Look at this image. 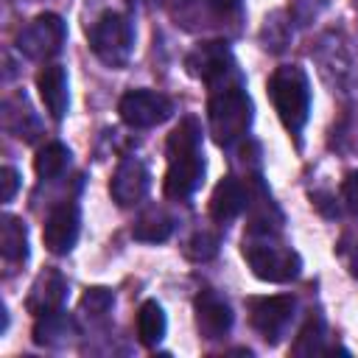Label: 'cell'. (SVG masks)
<instances>
[{"instance_id":"1","label":"cell","mask_w":358,"mask_h":358,"mask_svg":"<svg viewBox=\"0 0 358 358\" xmlns=\"http://www.w3.org/2000/svg\"><path fill=\"white\" fill-rule=\"evenodd\" d=\"M168 171L162 190L168 199H187L199 190L204 179V157H201V126L196 117H182L165 143Z\"/></svg>"},{"instance_id":"2","label":"cell","mask_w":358,"mask_h":358,"mask_svg":"<svg viewBox=\"0 0 358 358\" xmlns=\"http://www.w3.org/2000/svg\"><path fill=\"white\" fill-rule=\"evenodd\" d=\"M207 120H210V134L218 145L229 148L238 143L249 123H252V101L238 78H224L213 87L210 101H207Z\"/></svg>"},{"instance_id":"3","label":"cell","mask_w":358,"mask_h":358,"mask_svg":"<svg viewBox=\"0 0 358 358\" xmlns=\"http://www.w3.org/2000/svg\"><path fill=\"white\" fill-rule=\"evenodd\" d=\"M243 257L252 266L257 280L266 282H288L299 277L302 260L291 246H282L268 235L266 227L252 224L249 232L243 235Z\"/></svg>"},{"instance_id":"4","label":"cell","mask_w":358,"mask_h":358,"mask_svg":"<svg viewBox=\"0 0 358 358\" xmlns=\"http://www.w3.org/2000/svg\"><path fill=\"white\" fill-rule=\"evenodd\" d=\"M268 98L274 103L277 117L291 134H299L310 115V84L302 67L282 64L268 78Z\"/></svg>"},{"instance_id":"5","label":"cell","mask_w":358,"mask_h":358,"mask_svg":"<svg viewBox=\"0 0 358 358\" xmlns=\"http://www.w3.org/2000/svg\"><path fill=\"white\" fill-rule=\"evenodd\" d=\"M90 48L106 67H123L134 48L131 22L117 11H103L90 28Z\"/></svg>"},{"instance_id":"6","label":"cell","mask_w":358,"mask_h":358,"mask_svg":"<svg viewBox=\"0 0 358 358\" xmlns=\"http://www.w3.org/2000/svg\"><path fill=\"white\" fill-rule=\"evenodd\" d=\"M64 36H67V28L59 14H39L17 34L14 45L22 56H28L34 62H45L62 50Z\"/></svg>"},{"instance_id":"7","label":"cell","mask_w":358,"mask_h":358,"mask_svg":"<svg viewBox=\"0 0 358 358\" xmlns=\"http://www.w3.org/2000/svg\"><path fill=\"white\" fill-rule=\"evenodd\" d=\"M120 120L131 129H151L173 115V101L157 90H131L117 103Z\"/></svg>"},{"instance_id":"8","label":"cell","mask_w":358,"mask_h":358,"mask_svg":"<svg viewBox=\"0 0 358 358\" xmlns=\"http://www.w3.org/2000/svg\"><path fill=\"white\" fill-rule=\"evenodd\" d=\"M294 308H296V302L291 294L255 296V299H249V322L268 344H277L294 316Z\"/></svg>"},{"instance_id":"9","label":"cell","mask_w":358,"mask_h":358,"mask_svg":"<svg viewBox=\"0 0 358 358\" xmlns=\"http://www.w3.org/2000/svg\"><path fill=\"white\" fill-rule=\"evenodd\" d=\"M185 67H187V73H190L193 78L204 81L207 87H215L218 81H224V78L232 73L235 62H232L229 45L221 42V39H215V42H199V45L187 53Z\"/></svg>"},{"instance_id":"10","label":"cell","mask_w":358,"mask_h":358,"mask_svg":"<svg viewBox=\"0 0 358 358\" xmlns=\"http://www.w3.org/2000/svg\"><path fill=\"white\" fill-rule=\"evenodd\" d=\"M78 232H81V213H78V204H76V201H59V204L48 213L45 227H42L45 249L53 252V255H67V252L76 246Z\"/></svg>"},{"instance_id":"11","label":"cell","mask_w":358,"mask_h":358,"mask_svg":"<svg viewBox=\"0 0 358 358\" xmlns=\"http://www.w3.org/2000/svg\"><path fill=\"white\" fill-rule=\"evenodd\" d=\"M193 310H196V327H199V333L204 338H210V341L227 336L229 327H232V319H235L232 316V308L227 305V299H221L210 288H204V291L196 294Z\"/></svg>"},{"instance_id":"12","label":"cell","mask_w":358,"mask_h":358,"mask_svg":"<svg viewBox=\"0 0 358 358\" xmlns=\"http://www.w3.org/2000/svg\"><path fill=\"white\" fill-rule=\"evenodd\" d=\"M148 182H151L148 168H145L140 159L126 157V159L115 168V173H112L109 193H112V199H115L120 207H131V204L143 201V196L148 193Z\"/></svg>"},{"instance_id":"13","label":"cell","mask_w":358,"mask_h":358,"mask_svg":"<svg viewBox=\"0 0 358 358\" xmlns=\"http://www.w3.org/2000/svg\"><path fill=\"white\" fill-rule=\"evenodd\" d=\"M64 296H67V280L62 277V271L59 268H45L34 280V285L28 291V299H25V308L34 316H45V313L62 310Z\"/></svg>"},{"instance_id":"14","label":"cell","mask_w":358,"mask_h":358,"mask_svg":"<svg viewBox=\"0 0 358 358\" xmlns=\"http://www.w3.org/2000/svg\"><path fill=\"white\" fill-rule=\"evenodd\" d=\"M36 90H39V98H42L48 115H50L53 120H62L64 112H67V103H70L64 67H62V64H45V67L36 73Z\"/></svg>"},{"instance_id":"15","label":"cell","mask_w":358,"mask_h":358,"mask_svg":"<svg viewBox=\"0 0 358 358\" xmlns=\"http://www.w3.org/2000/svg\"><path fill=\"white\" fill-rule=\"evenodd\" d=\"M246 207V187L235 176H224L210 196V218L218 224L235 221Z\"/></svg>"},{"instance_id":"16","label":"cell","mask_w":358,"mask_h":358,"mask_svg":"<svg viewBox=\"0 0 358 358\" xmlns=\"http://www.w3.org/2000/svg\"><path fill=\"white\" fill-rule=\"evenodd\" d=\"M73 333H76V324H73V319H70L64 310H53V313L36 316L34 341H36L39 347H59V344H64Z\"/></svg>"},{"instance_id":"17","label":"cell","mask_w":358,"mask_h":358,"mask_svg":"<svg viewBox=\"0 0 358 358\" xmlns=\"http://www.w3.org/2000/svg\"><path fill=\"white\" fill-rule=\"evenodd\" d=\"M0 252L8 263H20L28 257V232L22 218L8 213L0 218Z\"/></svg>"},{"instance_id":"18","label":"cell","mask_w":358,"mask_h":358,"mask_svg":"<svg viewBox=\"0 0 358 358\" xmlns=\"http://www.w3.org/2000/svg\"><path fill=\"white\" fill-rule=\"evenodd\" d=\"M165 327H168V322H165L162 305L157 299H145L137 310V338H140V344L157 347L165 338Z\"/></svg>"},{"instance_id":"19","label":"cell","mask_w":358,"mask_h":358,"mask_svg":"<svg viewBox=\"0 0 358 358\" xmlns=\"http://www.w3.org/2000/svg\"><path fill=\"white\" fill-rule=\"evenodd\" d=\"M67 165H70V151L62 143H48L34 157V171L39 179H56L67 171Z\"/></svg>"},{"instance_id":"20","label":"cell","mask_w":358,"mask_h":358,"mask_svg":"<svg viewBox=\"0 0 358 358\" xmlns=\"http://www.w3.org/2000/svg\"><path fill=\"white\" fill-rule=\"evenodd\" d=\"M171 232H173V221H171L165 213H157V210L145 213V215L131 227V235H134L137 241H145V243H162V241L171 238Z\"/></svg>"},{"instance_id":"21","label":"cell","mask_w":358,"mask_h":358,"mask_svg":"<svg viewBox=\"0 0 358 358\" xmlns=\"http://www.w3.org/2000/svg\"><path fill=\"white\" fill-rule=\"evenodd\" d=\"M322 341H324V322H322L319 316H310V319L302 324V330H299V336H296L291 352H294V355H316V352L324 350Z\"/></svg>"},{"instance_id":"22","label":"cell","mask_w":358,"mask_h":358,"mask_svg":"<svg viewBox=\"0 0 358 358\" xmlns=\"http://www.w3.org/2000/svg\"><path fill=\"white\" fill-rule=\"evenodd\" d=\"M115 302V294L103 285H95V288H87L84 296H81V310L90 313V316H103Z\"/></svg>"},{"instance_id":"23","label":"cell","mask_w":358,"mask_h":358,"mask_svg":"<svg viewBox=\"0 0 358 358\" xmlns=\"http://www.w3.org/2000/svg\"><path fill=\"white\" fill-rule=\"evenodd\" d=\"M215 252H218V238L210 232H196L185 246V255L190 260H210Z\"/></svg>"},{"instance_id":"24","label":"cell","mask_w":358,"mask_h":358,"mask_svg":"<svg viewBox=\"0 0 358 358\" xmlns=\"http://www.w3.org/2000/svg\"><path fill=\"white\" fill-rule=\"evenodd\" d=\"M341 199H344L347 210L358 215V171H350L344 176V182H341Z\"/></svg>"},{"instance_id":"25","label":"cell","mask_w":358,"mask_h":358,"mask_svg":"<svg viewBox=\"0 0 358 358\" xmlns=\"http://www.w3.org/2000/svg\"><path fill=\"white\" fill-rule=\"evenodd\" d=\"M0 185H3V193H0V199L8 204V201L14 199V193H17V187H20V173H17L11 165H6V168L0 171Z\"/></svg>"},{"instance_id":"26","label":"cell","mask_w":358,"mask_h":358,"mask_svg":"<svg viewBox=\"0 0 358 358\" xmlns=\"http://www.w3.org/2000/svg\"><path fill=\"white\" fill-rule=\"evenodd\" d=\"M218 14H232V11H238V6H241V0H207Z\"/></svg>"},{"instance_id":"27","label":"cell","mask_w":358,"mask_h":358,"mask_svg":"<svg viewBox=\"0 0 358 358\" xmlns=\"http://www.w3.org/2000/svg\"><path fill=\"white\" fill-rule=\"evenodd\" d=\"M355 266H358V263H355ZM355 274H358V268H355Z\"/></svg>"}]
</instances>
